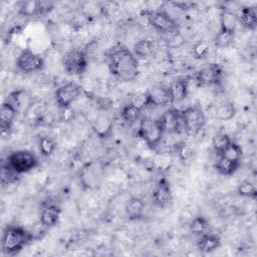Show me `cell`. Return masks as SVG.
Wrapping results in <instances>:
<instances>
[{
	"instance_id": "cell-22",
	"label": "cell",
	"mask_w": 257,
	"mask_h": 257,
	"mask_svg": "<svg viewBox=\"0 0 257 257\" xmlns=\"http://www.w3.org/2000/svg\"><path fill=\"white\" fill-rule=\"evenodd\" d=\"M239 166H240V163L233 162L222 156H219V159L215 164V169L221 175L231 176L238 170Z\"/></svg>"
},
{
	"instance_id": "cell-20",
	"label": "cell",
	"mask_w": 257,
	"mask_h": 257,
	"mask_svg": "<svg viewBox=\"0 0 257 257\" xmlns=\"http://www.w3.org/2000/svg\"><path fill=\"white\" fill-rule=\"evenodd\" d=\"M221 245V239L215 234H203L197 242V248L203 253H211Z\"/></svg>"
},
{
	"instance_id": "cell-36",
	"label": "cell",
	"mask_w": 257,
	"mask_h": 257,
	"mask_svg": "<svg viewBox=\"0 0 257 257\" xmlns=\"http://www.w3.org/2000/svg\"><path fill=\"white\" fill-rule=\"evenodd\" d=\"M173 4L175 6H178L182 10H191V9H194V7L196 6V3L189 2V1H186V2H174Z\"/></svg>"
},
{
	"instance_id": "cell-35",
	"label": "cell",
	"mask_w": 257,
	"mask_h": 257,
	"mask_svg": "<svg viewBox=\"0 0 257 257\" xmlns=\"http://www.w3.org/2000/svg\"><path fill=\"white\" fill-rule=\"evenodd\" d=\"M134 104H136L138 107L143 109L145 106L148 105V98H147V93L143 92L135 96L134 100L132 101Z\"/></svg>"
},
{
	"instance_id": "cell-3",
	"label": "cell",
	"mask_w": 257,
	"mask_h": 257,
	"mask_svg": "<svg viewBox=\"0 0 257 257\" xmlns=\"http://www.w3.org/2000/svg\"><path fill=\"white\" fill-rule=\"evenodd\" d=\"M37 157L30 151L18 150L14 151L6 159L5 165H7L16 174L27 173L38 166Z\"/></svg>"
},
{
	"instance_id": "cell-19",
	"label": "cell",
	"mask_w": 257,
	"mask_h": 257,
	"mask_svg": "<svg viewBox=\"0 0 257 257\" xmlns=\"http://www.w3.org/2000/svg\"><path fill=\"white\" fill-rule=\"evenodd\" d=\"M238 17V22L249 30H254L257 26V7L245 6L241 9Z\"/></svg>"
},
{
	"instance_id": "cell-9",
	"label": "cell",
	"mask_w": 257,
	"mask_h": 257,
	"mask_svg": "<svg viewBox=\"0 0 257 257\" xmlns=\"http://www.w3.org/2000/svg\"><path fill=\"white\" fill-rule=\"evenodd\" d=\"M223 76L222 67L217 63L208 64L199 69L195 75V81L201 86L217 85L221 82Z\"/></svg>"
},
{
	"instance_id": "cell-33",
	"label": "cell",
	"mask_w": 257,
	"mask_h": 257,
	"mask_svg": "<svg viewBox=\"0 0 257 257\" xmlns=\"http://www.w3.org/2000/svg\"><path fill=\"white\" fill-rule=\"evenodd\" d=\"M175 150H176V153H177L179 159L183 162L190 160L194 154L192 147L186 142H180V143L176 144Z\"/></svg>"
},
{
	"instance_id": "cell-7",
	"label": "cell",
	"mask_w": 257,
	"mask_h": 257,
	"mask_svg": "<svg viewBox=\"0 0 257 257\" xmlns=\"http://www.w3.org/2000/svg\"><path fill=\"white\" fill-rule=\"evenodd\" d=\"M16 66L23 73H32L42 70L44 61L39 54L30 49H24L16 59Z\"/></svg>"
},
{
	"instance_id": "cell-34",
	"label": "cell",
	"mask_w": 257,
	"mask_h": 257,
	"mask_svg": "<svg viewBox=\"0 0 257 257\" xmlns=\"http://www.w3.org/2000/svg\"><path fill=\"white\" fill-rule=\"evenodd\" d=\"M210 51L209 44L206 40H199L197 41L192 48V54L196 59L205 58Z\"/></svg>"
},
{
	"instance_id": "cell-6",
	"label": "cell",
	"mask_w": 257,
	"mask_h": 257,
	"mask_svg": "<svg viewBox=\"0 0 257 257\" xmlns=\"http://www.w3.org/2000/svg\"><path fill=\"white\" fill-rule=\"evenodd\" d=\"M87 55L83 50L71 49L62 57V65L64 70L71 75H79L86 70Z\"/></svg>"
},
{
	"instance_id": "cell-5",
	"label": "cell",
	"mask_w": 257,
	"mask_h": 257,
	"mask_svg": "<svg viewBox=\"0 0 257 257\" xmlns=\"http://www.w3.org/2000/svg\"><path fill=\"white\" fill-rule=\"evenodd\" d=\"M185 133L196 136L205 125V114L200 106H189L181 111Z\"/></svg>"
},
{
	"instance_id": "cell-12",
	"label": "cell",
	"mask_w": 257,
	"mask_h": 257,
	"mask_svg": "<svg viewBox=\"0 0 257 257\" xmlns=\"http://www.w3.org/2000/svg\"><path fill=\"white\" fill-rule=\"evenodd\" d=\"M158 119L164 133H185L181 110L179 109L169 108Z\"/></svg>"
},
{
	"instance_id": "cell-28",
	"label": "cell",
	"mask_w": 257,
	"mask_h": 257,
	"mask_svg": "<svg viewBox=\"0 0 257 257\" xmlns=\"http://www.w3.org/2000/svg\"><path fill=\"white\" fill-rule=\"evenodd\" d=\"M237 24H238V17L235 13L228 10H224L222 12L220 29L235 31Z\"/></svg>"
},
{
	"instance_id": "cell-16",
	"label": "cell",
	"mask_w": 257,
	"mask_h": 257,
	"mask_svg": "<svg viewBox=\"0 0 257 257\" xmlns=\"http://www.w3.org/2000/svg\"><path fill=\"white\" fill-rule=\"evenodd\" d=\"M167 88L171 103L182 101L188 95V80L185 78L175 79Z\"/></svg>"
},
{
	"instance_id": "cell-13",
	"label": "cell",
	"mask_w": 257,
	"mask_h": 257,
	"mask_svg": "<svg viewBox=\"0 0 257 257\" xmlns=\"http://www.w3.org/2000/svg\"><path fill=\"white\" fill-rule=\"evenodd\" d=\"M60 214L61 209L57 204L50 201L44 202L40 208L39 214V220L41 225L44 227H52L56 225L59 220Z\"/></svg>"
},
{
	"instance_id": "cell-23",
	"label": "cell",
	"mask_w": 257,
	"mask_h": 257,
	"mask_svg": "<svg viewBox=\"0 0 257 257\" xmlns=\"http://www.w3.org/2000/svg\"><path fill=\"white\" fill-rule=\"evenodd\" d=\"M141 112L142 109L140 107H138L133 102H130L122 107L120 111V116L127 124H134L140 118Z\"/></svg>"
},
{
	"instance_id": "cell-10",
	"label": "cell",
	"mask_w": 257,
	"mask_h": 257,
	"mask_svg": "<svg viewBox=\"0 0 257 257\" xmlns=\"http://www.w3.org/2000/svg\"><path fill=\"white\" fill-rule=\"evenodd\" d=\"M81 87L73 81L67 82L59 86L55 91V100L59 107L67 108L79 96Z\"/></svg>"
},
{
	"instance_id": "cell-4",
	"label": "cell",
	"mask_w": 257,
	"mask_h": 257,
	"mask_svg": "<svg viewBox=\"0 0 257 257\" xmlns=\"http://www.w3.org/2000/svg\"><path fill=\"white\" fill-rule=\"evenodd\" d=\"M138 134L151 149H155L160 144L164 131L158 118L143 117Z\"/></svg>"
},
{
	"instance_id": "cell-32",
	"label": "cell",
	"mask_w": 257,
	"mask_h": 257,
	"mask_svg": "<svg viewBox=\"0 0 257 257\" xmlns=\"http://www.w3.org/2000/svg\"><path fill=\"white\" fill-rule=\"evenodd\" d=\"M237 192L240 196L246 197V198H251V199H256L257 197V190L255 185L250 182L249 180L242 181L237 188Z\"/></svg>"
},
{
	"instance_id": "cell-26",
	"label": "cell",
	"mask_w": 257,
	"mask_h": 257,
	"mask_svg": "<svg viewBox=\"0 0 257 257\" xmlns=\"http://www.w3.org/2000/svg\"><path fill=\"white\" fill-rule=\"evenodd\" d=\"M154 44L148 39H141L134 45V54L141 58H147L153 53Z\"/></svg>"
},
{
	"instance_id": "cell-1",
	"label": "cell",
	"mask_w": 257,
	"mask_h": 257,
	"mask_svg": "<svg viewBox=\"0 0 257 257\" xmlns=\"http://www.w3.org/2000/svg\"><path fill=\"white\" fill-rule=\"evenodd\" d=\"M110 73L121 81H132L139 75V61L136 55L124 46L113 47L107 53Z\"/></svg>"
},
{
	"instance_id": "cell-24",
	"label": "cell",
	"mask_w": 257,
	"mask_h": 257,
	"mask_svg": "<svg viewBox=\"0 0 257 257\" xmlns=\"http://www.w3.org/2000/svg\"><path fill=\"white\" fill-rule=\"evenodd\" d=\"M235 39V31L220 29L214 38V43L219 48L230 46Z\"/></svg>"
},
{
	"instance_id": "cell-31",
	"label": "cell",
	"mask_w": 257,
	"mask_h": 257,
	"mask_svg": "<svg viewBox=\"0 0 257 257\" xmlns=\"http://www.w3.org/2000/svg\"><path fill=\"white\" fill-rule=\"evenodd\" d=\"M230 137L225 133H218L215 135L212 141V146L214 151L217 153V155H221L223 151L228 147V145L231 143Z\"/></svg>"
},
{
	"instance_id": "cell-18",
	"label": "cell",
	"mask_w": 257,
	"mask_h": 257,
	"mask_svg": "<svg viewBox=\"0 0 257 257\" xmlns=\"http://www.w3.org/2000/svg\"><path fill=\"white\" fill-rule=\"evenodd\" d=\"M124 211L127 218L132 221L142 219L144 217V211H145L144 201L139 197H132L126 202Z\"/></svg>"
},
{
	"instance_id": "cell-25",
	"label": "cell",
	"mask_w": 257,
	"mask_h": 257,
	"mask_svg": "<svg viewBox=\"0 0 257 257\" xmlns=\"http://www.w3.org/2000/svg\"><path fill=\"white\" fill-rule=\"evenodd\" d=\"M236 107L233 102L226 101L216 108V117L220 120H229L236 114Z\"/></svg>"
},
{
	"instance_id": "cell-21",
	"label": "cell",
	"mask_w": 257,
	"mask_h": 257,
	"mask_svg": "<svg viewBox=\"0 0 257 257\" xmlns=\"http://www.w3.org/2000/svg\"><path fill=\"white\" fill-rule=\"evenodd\" d=\"M111 119L104 114H100L93 123V131L99 138H106L110 136L112 130Z\"/></svg>"
},
{
	"instance_id": "cell-8",
	"label": "cell",
	"mask_w": 257,
	"mask_h": 257,
	"mask_svg": "<svg viewBox=\"0 0 257 257\" xmlns=\"http://www.w3.org/2000/svg\"><path fill=\"white\" fill-rule=\"evenodd\" d=\"M150 24L161 33H174L178 31V23L165 10H156L149 14Z\"/></svg>"
},
{
	"instance_id": "cell-15",
	"label": "cell",
	"mask_w": 257,
	"mask_h": 257,
	"mask_svg": "<svg viewBox=\"0 0 257 257\" xmlns=\"http://www.w3.org/2000/svg\"><path fill=\"white\" fill-rule=\"evenodd\" d=\"M17 113V108L8 99L1 104L0 119H1V133L6 134L11 130L12 123Z\"/></svg>"
},
{
	"instance_id": "cell-14",
	"label": "cell",
	"mask_w": 257,
	"mask_h": 257,
	"mask_svg": "<svg viewBox=\"0 0 257 257\" xmlns=\"http://www.w3.org/2000/svg\"><path fill=\"white\" fill-rule=\"evenodd\" d=\"M146 93L148 98V105L160 106V105H166L168 103H171L168 88L165 86H162V85L152 86L148 91H146Z\"/></svg>"
},
{
	"instance_id": "cell-11",
	"label": "cell",
	"mask_w": 257,
	"mask_h": 257,
	"mask_svg": "<svg viewBox=\"0 0 257 257\" xmlns=\"http://www.w3.org/2000/svg\"><path fill=\"white\" fill-rule=\"evenodd\" d=\"M152 200L154 205L160 209H166L171 206L173 195L170 183L166 178H162L158 181L153 190Z\"/></svg>"
},
{
	"instance_id": "cell-27",
	"label": "cell",
	"mask_w": 257,
	"mask_h": 257,
	"mask_svg": "<svg viewBox=\"0 0 257 257\" xmlns=\"http://www.w3.org/2000/svg\"><path fill=\"white\" fill-rule=\"evenodd\" d=\"M242 154H243V151H242V148L236 144L235 142H231L228 147L223 151V153L219 156H222L230 161H233V162H238L240 163V160L242 158Z\"/></svg>"
},
{
	"instance_id": "cell-17",
	"label": "cell",
	"mask_w": 257,
	"mask_h": 257,
	"mask_svg": "<svg viewBox=\"0 0 257 257\" xmlns=\"http://www.w3.org/2000/svg\"><path fill=\"white\" fill-rule=\"evenodd\" d=\"M48 3L42 1H23L19 6V14L26 17L37 16L47 10Z\"/></svg>"
},
{
	"instance_id": "cell-29",
	"label": "cell",
	"mask_w": 257,
	"mask_h": 257,
	"mask_svg": "<svg viewBox=\"0 0 257 257\" xmlns=\"http://www.w3.org/2000/svg\"><path fill=\"white\" fill-rule=\"evenodd\" d=\"M56 149V142L52 137L44 136L39 140V152L44 157L51 156Z\"/></svg>"
},
{
	"instance_id": "cell-2",
	"label": "cell",
	"mask_w": 257,
	"mask_h": 257,
	"mask_svg": "<svg viewBox=\"0 0 257 257\" xmlns=\"http://www.w3.org/2000/svg\"><path fill=\"white\" fill-rule=\"evenodd\" d=\"M33 240V235L19 226H7L2 234L1 249L6 255L19 253L27 244Z\"/></svg>"
},
{
	"instance_id": "cell-30",
	"label": "cell",
	"mask_w": 257,
	"mask_h": 257,
	"mask_svg": "<svg viewBox=\"0 0 257 257\" xmlns=\"http://www.w3.org/2000/svg\"><path fill=\"white\" fill-rule=\"evenodd\" d=\"M209 223L207 219L203 216H198L194 218L190 223V231L196 236H201L208 230Z\"/></svg>"
}]
</instances>
